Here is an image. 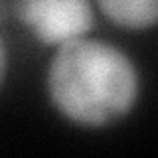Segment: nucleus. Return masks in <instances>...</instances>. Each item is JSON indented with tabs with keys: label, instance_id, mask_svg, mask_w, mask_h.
<instances>
[{
	"label": "nucleus",
	"instance_id": "nucleus-1",
	"mask_svg": "<svg viewBox=\"0 0 158 158\" xmlns=\"http://www.w3.org/2000/svg\"><path fill=\"white\" fill-rule=\"evenodd\" d=\"M46 89L49 103L63 118L77 127L101 128L135 109L140 79L125 52L85 36L56 48Z\"/></svg>",
	"mask_w": 158,
	"mask_h": 158
},
{
	"label": "nucleus",
	"instance_id": "nucleus-2",
	"mask_svg": "<svg viewBox=\"0 0 158 158\" xmlns=\"http://www.w3.org/2000/svg\"><path fill=\"white\" fill-rule=\"evenodd\" d=\"M14 18L44 46L85 38L95 24L91 0H12Z\"/></svg>",
	"mask_w": 158,
	"mask_h": 158
},
{
	"label": "nucleus",
	"instance_id": "nucleus-3",
	"mask_svg": "<svg viewBox=\"0 0 158 158\" xmlns=\"http://www.w3.org/2000/svg\"><path fill=\"white\" fill-rule=\"evenodd\" d=\"M99 12L123 30L158 26V0H95Z\"/></svg>",
	"mask_w": 158,
	"mask_h": 158
},
{
	"label": "nucleus",
	"instance_id": "nucleus-4",
	"mask_svg": "<svg viewBox=\"0 0 158 158\" xmlns=\"http://www.w3.org/2000/svg\"><path fill=\"white\" fill-rule=\"evenodd\" d=\"M0 67H2V83H4L8 75V48L4 40L0 42Z\"/></svg>",
	"mask_w": 158,
	"mask_h": 158
}]
</instances>
